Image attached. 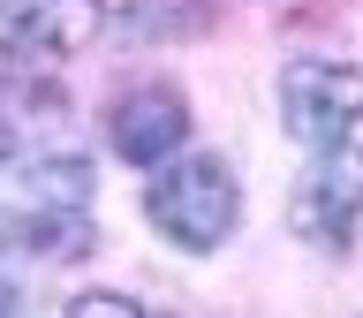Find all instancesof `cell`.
Returning <instances> with one entry per match:
<instances>
[{"label":"cell","instance_id":"6da1fadb","mask_svg":"<svg viewBox=\"0 0 363 318\" xmlns=\"http://www.w3.org/2000/svg\"><path fill=\"white\" fill-rule=\"evenodd\" d=\"M144 212H152V227L174 250H220L235 235V220H242V190H235L220 152H189L152 182Z\"/></svg>","mask_w":363,"mask_h":318},{"label":"cell","instance_id":"7a4b0ae2","mask_svg":"<svg viewBox=\"0 0 363 318\" xmlns=\"http://www.w3.org/2000/svg\"><path fill=\"white\" fill-rule=\"evenodd\" d=\"M280 121H288L295 144H311V152H325V144H340V136L363 121V68L348 61H288L280 68Z\"/></svg>","mask_w":363,"mask_h":318},{"label":"cell","instance_id":"3957f363","mask_svg":"<svg viewBox=\"0 0 363 318\" xmlns=\"http://www.w3.org/2000/svg\"><path fill=\"white\" fill-rule=\"evenodd\" d=\"M356 220H363V144H325V152L303 167L288 197V227L303 243H325V250H348L356 243Z\"/></svg>","mask_w":363,"mask_h":318},{"label":"cell","instance_id":"277c9868","mask_svg":"<svg viewBox=\"0 0 363 318\" xmlns=\"http://www.w3.org/2000/svg\"><path fill=\"white\" fill-rule=\"evenodd\" d=\"M91 31H99V0H0L8 61H68Z\"/></svg>","mask_w":363,"mask_h":318},{"label":"cell","instance_id":"5b68a950","mask_svg":"<svg viewBox=\"0 0 363 318\" xmlns=\"http://www.w3.org/2000/svg\"><path fill=\"white\" fill-rule=\"evenodd\" d=\"M113 152L129 159V167H159V159H174L182 152V136H189V99L167 84L152 91H129L121 106H113Z\"/></svg>","mask_w":363,"mask_h":318},{"label":"cell","instance_id":"8992f818","mask_svg":"<svg viewBox=\"0 0 363 318\" xmlns=\"http://www.w3.org/2000/svg\"><path fill=\"white\" fill-rule=\"evenodd\" d=\"M61 318H144V303L136 295H113V288H84V295H68Z\"/></svg>","mask_w":363,"mask_h":318},{"label":"cell","instance_id":"52a82bcc","mask_svg":"<svg viewBox=\"0 0 363 318\" xmlns=\"http://www.w3.org/2000/svg\"><path fill=\"white\" fill-rule=\"evenodd\" d=\"M8 152H16V129H8V114H0V167H8Z\"/></svg>","mask_w":363,"mask_h":318},{"label":"cell","instance_id":"ba28073f","mask_svg":"<svg viewBox=\"0 0 363 318\" xmlns=\"http://www.w3.org/2000/svg\"><path fill=\"white\" fill-rule=\"evenodd\" d=\"M0 318H16V288L8 280H0Z\"/></svg>","mask_w":363,"mask_h":318}]
</instances>
